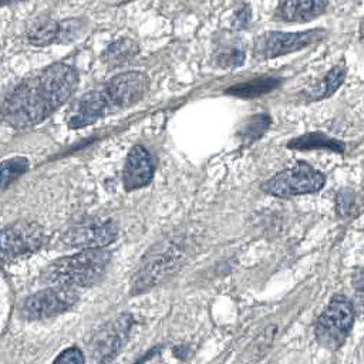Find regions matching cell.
<instances>
[{"label":"cell","mask_w":364,"mask_h":364,"mask_svg":"<svg viewBox=\"0 0 364 364\" xmlns=\"http://www.w3.org/2000/svg\"><path fill=\"white\" fill-rule=\"evenodd\" d=\"M77 85L75 68L64 63L53 64L14 88L4 100L3 119L16 129L33 127L61 107Z\"/></svg>","instance_id":"1"},{"label":"cell","mask_w":364,"mask_h":364,"mask_svg":"<svg viewBox=\"0 0 364 364\" xmlns=\"http://www.w3.org/2000/svg\"><path fill=\"white\" fill-rule=\"evenodd\" d=\"M109 259L111 252L104 247L82 249L48 264L43 272V280L51 286H91L102 277Z\"/></svg>","instance_id":"2"},{"label":"cell","mask_w":364,"mask_h":364,"mask_svg":"<svg viewBox=\"0 0 364 364\" xmlns=\"http://www.w3.org/2000/svg\"><path fill=\"white\" fill-rule=\"evenodd\" d=\"M185 262V250L175 240H164L149 249L132 282V291L142 293L175 273Z\"/></svg>","instance_id":"3"},{"label":"cell","mask_w":364,"mask_h":364,"mask_svg":"<svg viewBox=\"0 0 364 364\" xmlns=\"http://www.w3.org/2000/svg\"><path fill=\"white\" fill-rule=\"evenodd\" d=\"M324 182L326 178L321 172L307 162H297L293 166L277 172L260 188L269 195L290 198L296 195L314 193L324 186Z\"/></svg>","instance_id":"4"},{"label":"cell","mask_w":364,"mask_h":364,"mask_svg":"<svg viewBox=\"0 0 364 364\" xmlns=\"http://www.w3.org/2000/svg\"><path fill=\"white\" fill-rule=\"evenodd\" d=\"M354 326V306L341 294L333 296L316 324L317 340L327 348H338Z\"/></svg>","instance_id":"5"},{"label":"cell","mask_w":364,"mask_h":364,"mask_svg":"<svg viewBox=\"0 0 364 364\" xmlns=\"http://www.w3.org/2000/svg\"><path fill=\"white\" fill-rule=\"evenodd\" d=\"M324 31L311 28L299 33L267 31L256 37L253 44V55L257 60L276 58L293 51H299L324 37Z\"/></svg>","instance_id":"6"},{"label":"cell","mask_w":364,"mask_h":364,"mask_svg":"<svg viewBox=\"0 0 364 364\" xmlns=\"http://www.w3.org/2000/svg\"><path fill=\"white\" fill-rule=\"evenodd\" d=\"M46 240L44 229L31 220H18L1 232V259L4 263L37 252Z\"/></svg>","instance_id":"7"},{"label":"cell","mask_w":364,"mask_h":364,"mask_svg":"<svg viewBox=\"0 0 364 364\" xmlns=\"http://www.w3.org/2000/svg\"><path fill=\"white\" fill-rule=\"evenodd\" d=\"M78 300L75 287L50 286L28 296L24 301V313L30 318H50L71 309Z\"/></svg>","instance_id":"8"},{"label":"cell","mask_w":364,"mask_h":364,"mask_svg":"<svg viewBox=\"0 0 364 364\" xmlns=\"http://www.w3.org/2000/svg\"><path fill=\"white\" fill-rule=\"evenodd\" d=\"M132 321L129 313H121L97 331L90 344L95 361L107 363L115 358L128 340Z\"/></svg>","instance_id":"9"},{"label":"cell","mask_w":364,"mask_h":364,"mask_svg":"<svg viewBox=\"0 0 364 364\" xmlns=\"http://www.w3.org/2000/svg\"><path fill=\"white\" fill-rule=\"evenodd\" d=\"M102 90L117 111L141 101L149 90V78L141 71H127L112 77Z\"/></svg>","instance_id":"10"},{"label":"cell","mask_w":364,"mask_h":364,"mask_svg":"<svg viewBox=\"0 0 364 364\" xmlns=\"http://www.w3.org/2000/svg\"><path fill=\"white\" fill-rule=\"evenodd\" d=\"M115 111L102 87L84 94L73 107L68 118L70 128H82Z\"/></svg>","instance_id":"11"},{"label":"cell","mask_w":364,"mask_h":364,"mask_svg":"<svg viewBox=\"0 0 364 364\" xmlns=\"http://www.w3.org/2000/svg\"><path fill=\"white\" fill-rule=\"evenodd\" d=\"M117 237V226L112 222L75 226L61 236L63 245L75 249L105 247Z\"/></svg>","instance_id":"12"},{"label":"cell","mask_w":364,"mask_h":364,"mask_svg":"<svg viewBox=\"0 0 364 364\" xmlns=\"http://www.w3.org/2000/svg\"><path fill=\"white\" fill-rule=\"evenodd\" d=\"M154 176V164L148 151L141 146L135 145L125 161L124 166V188L125 191H135L139 188L146 186Z\"/></svg>","instance_id":"13"},{"label":"cell","mask_w":364,"mask_h":364,"mask_svg":"<svg viewBox=\"0 0 364 364\" xmlns=\"http://www.w3.org/2000/svg\"><path fill=\"white\" fill-rule=\"evenodd\" d=\"M327 4L323 0L282 1L276 9V17L289 23H303L320 16Z\"/></svg>","instance_id":"14"},{"label":"cell","mask_w":364,"mask_h":364,"mask_svg":"<svg viewBox=\"0 0 364 364\" xmlns=\"http://www.w3.org/2000/svg\"><path fill=\"white\" fill-rule=\"evenodd\" d=\"M139 51L138 44L131 38H118L117 41L111 43L105 51L102 53V61L108 67H122L132 61Z\"/></svg>","instance_id":"15"},{"label":"cell","mask_w":364,"mask_h":364,"mask_svg":"<svg viewBox=\"0 0 364 364\" xmlns=\"http://www.w3.org/2000/svg\"><path fill=\"white\" fill-rule=\"evenodd\" d=\"M246 57V46L240 38L230 37L219 43L215 51L216 64L222 68H235L243 64Z\"/></svg>","instance_id":"16"},{"label":"cell","mask_w":364,"mask_h":364,"mask_svg":"<svg viewBox=\"0 0 364 364\" xmlns=\"http://www.w3.org/2000/svg\"><path fill=\"white\" fill-rule=\"evenodd\" d=\"M58 23L48 16H40L34 18L27 27V40L37 47L48 46L57 41Z\"/></svg>","instance_id":"17"},{"label":"cell","mask_w":364,"mask_h":364,"mask_svg":"<svg viewBox=\"0 0 364 364\" xmlns=\"http://www.w3.org/2000/svg\"><path fill=\"white\" fill-rule=\"evenodd\" d=\"M287 148L290 149H330L338 154L344 152V144L327 136L326 134L321 132H310L297 138H293L289 141Z\"/></svg>","instance_id":"18"},{"label":"cell","mask_w":364,"mask_h":364,"mask_svg":"<svg viewBox=\"0 0 364 364\" xmlns=\"http://www.w3.org/2000/svg\"><path fill=\"white\" fill-rule=\"evenodd\" d=\"M282 80L274 77H263V78H255L242 84H236L226 90V94L239 97V98H256L263 94H267L273 90H276L280 85Z\"/></svg>","instance_id":"19"},{"label":"cell","mask_w":364,"mask_h":364,"mask_svg":"<svg viewBox=\"0 0 364 364\" xmlns=\"http://www.w3.org/2000/svg\"><path fill=\"white\" fill-rule=\"evenodd\" d=\"M270 122L272 119L267 114H255L240 125L237 135L243 144H252L264 135Z\"/></svg>","instance_id":"20"},{"label":"cell","mask_w":364,"mask_h":364,"mask_svg":"<svg viewBox=\"0 0 364 364\" xmlns=\"http://www.w3.org/2000/svg\"><path fill=\"white\" fill-rule=\"evenodd\" d=\"M346 77V68L344 65H334L323 78L321 84L313 90V98L314 100H320V98H326L330 97L344 81Z\"/></svg>","instance_id":"21"},{"label":"cell","mask_w":364,"mask_h":364,"mask_svg":"<svg viewBox=\"0 0 364 364\" xmlns=\"http://www.w3.org/2000/svg\"><path fill=\"white\" fill-rule=\"evenodd\" d=\"M28 169V159L24 156H14L1 162V189L4 191L13 181Z\"/></svg>","instance_id":"22"},{"label":"cell","mask_w":364,"mask_h":364,"mask_svg":"<svg viewBox=\"0 0 364 364\" xmlns=\"http://www.w3.org/2000/svg\"><path fill=\"white\" fill-rule=\"evenodd\" d=\"M84 30V23L80 18H65L58 23V33H57V43L67 44L74 41L81 36Z\"/></svg>","instance_id":"23"},{"label":"cell","mask_w":364,"mask_h":364,"mask_svg":"<svg viewBox=\"0 0 364 364\" xmlns=\"http://www.w3.org/2000/svg\"><path fill=\"white\" fill-rule=\"evenodd\" d=\"M354 203H355L354 191H351L348 188L341 189L336 196L337 215L338 216H348L354 209Z\"/></svg>","instance_id":"24"},{"label":"cell","mask_w":364,"mask_h":364,"mask_svg":"<svg viewBox=\"0 0 364 364\" xmlns=\"http://www.w3.org/2000/svg\"><path fill=\"white\" fill-rule=\"evenodd\" d=\"M54 363H73V364H82L85 363V357L82 351L77 347H70L64 350L58 357H55Z\"/></svg>","instance_id":"25"},{"label":"cell","mask_w":364,"mask_h":364,"mask_svg":"<svg viewBox=\"0 0 364 364\" xmlns=\"http://www.w3.org/2000/svg\"><path fill=\"white\" fill-rule=\"evenodd\" d=\"M252 18V10L247 4H245L233 17V26L236 28H243L247 26V23L250 21Z\"/></svg>","instance_id":"26"}]
</instances>
